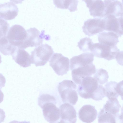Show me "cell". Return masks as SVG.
<instances>
[{
  "instance_id": "6da1fadb",
  "label": "cell",
  "mask_w": 123,
  "mask_h": 123,
  "mask_svg": "<svg viewBox=\"0 0 123 123\" xmlns=\"http://www.w3.org/2000/svg\"><path fill=\"white\" fill-rule=\"evenodd\" d=\"M94 57L92 53L87 52L70 59L72 79L76 84L80 85L83 79L91 76L96 72L95 66L93 63Z\"/></svg>"
},
{
  "instance_id": "7a4b0ae2",
  "label": "cell",
  "mask_w": 123,
  "mask_h": 123,
  "mask_svg": "<svg viewBox=\"0 0 123 123\" xmlns=\"http://www.w3.org/2000/svg\"><path fill=\"white\" fill-rule=\"evenodd\" d=\"M78 94L85 99L92 98L96 101L102 100L105 96L104 87L95 78L91 76L84 78L77 89Z\"/></svg>"
},
{
  "instance_id": "3957f363",
  "label": "cell",
  "mask_w": 123,
  "mask_h": 123,
  "mask_svg": "<svg viewBox=\"0 0 123 123\" xmlns=\"http://www.w3.org/2000/svg\"><path fill=\"white\" fill-rule=\"evenodd\" d=\"M58 90L63 102L75 105L78 96L76 84L71 80H65L60 82Z\"/></svg>"
},
{
  "instance_id": "277c9868",
  "label": "cell",
  "mask_w": 123,
  "mask_h": 123,
  "mask_svg": "<svg viewBox=\"0 0 123 123\" xmlns=\"http://www.w3.org/2000/svg\"><path fill=\"white\" fill-rule=\"evenodd\" d=\"M54 52L51 47L47 44L36 47L31 52L32 63L36 67L45 65L51 57Z\"/></svg>"
},
{
  "instance_id": "5b68a950",
  "label": "cell",
  "mask_w": 123,
  "mask_h": 123,
  "mask_svg": "<svg viewBox=\"0 0 123 123\" xmlns=\"http://www.w3.org/2000/svg\"><path fill=\"white\" fill-rule=\"evenodd\" d=\"M90 51L94 56L108 61L115 59L120 51L117 46H111L99 43H93Z\"/></svg>"
},
{
  "instance_id": "8992f818",
  "label": "cell",
  "mask_w": 123,
  "mask_h": 123,
  "mask_svg": "<svg viewBox=\"0 0 123 123\" xmlns=\"http://www.w3.org/2000/svg\"><path fill=\"white\" fill-rule=\"evenodd\" d=\"M49 62L50 66L59 75L62 76L67 74L69 70V59L61 53H54Z\"/></svg>"
},
{
  "instance_id": "52a82bcc",
  "label": "cell",
  "mask_w": 123,
  "mask_h": 123,
  "mask_svg": "<svg viewBox=\"0 0 123 123\" xmlns=\"http://www.w3.org/2000/svg\"><path fill=\"white\" fill-rule=\"evenodd\" d=\"M27 36L26 30L19 25L12 26L9 30L7 35V38L12 45L19 48Z\"/></svg>"
},
{
  "instance_id": "ba28073f",
  "label": "cell",
  "mask_w": 123,
  "mask_h": 123,
  "mask_svg": "<svg viewBox=\"0 0 123 123\" xmlns=\"http://www.w3.org/2000/svg\"><path fill=\"white\" fill-rule=\"evenodd\" d=\"M104 18L89 19L85 21L82 29L84 33L90 37L103 32L105 30Z\"/></svg>"
},
{
  "instance_id": "9c48e42d",
  "label": "cell",
  "mask_w": 123,
  "mask_h": 123,
  "mask_svg": "<svg viewBox=\"0 0 123 123\" xmlns=\"http://www.w3.org/2000/svg\"><path fill=\"white\" fill-rule=\"evenodd\" d=\"M26 31V37L19 48L24 49L29 47H37L42 44L43 37L45 36L40 33L37 28H31Z\"/></svg>"
},
{
  "instance_id": "30bf717a",
  "label": "cell",
  "mask_w": 123,
  "mask_h": 123,
  "mask_svg": "<svg viewBox=\"0 0 123 123\" xmlns=\"http://www.w3.org/2000/svg\"><path fill=\"white\" fill-rule=\"evenodd\" d=\"M60 123H75L77 121L76 111L74 107L68 103H65L59 107Z\"/></svg>"
},
{
  "instance_id": "8fae6325",
  "label": "cell",
  "mask_w": 123,
  "mask_h": 123,
  "mask_svg": "<svg viewBox=\"0 0 123 123\" xmlns=\"http://www.w3.org/2000/svg\"><path fill=\"white\" fill-rule=\"evenodd\" d=\"M56 104L51 102L44 104L41 108L43 110V115L45 120L49 122L58 121L60 117V111Z\"/></svg>"
},
{
  "instance_id": "7c38bea8",
  "label": "cell",
  "mask_w": 123,
  "mask_h": 123,
  "mask_svg": "<svg viewBox=\"0 0 123 123\" xmlns=\"http://www.w3.org/2000/svg\"><path fill=\"white\" fill-rule=\"evenodd\" d=\"M18 12V7L13 2L0 4V18L6 20L12 19L17 15Z\"/></svg>"
},
{
  "instance_id": "4fadbf2b",
  "label": "cell",
  "mask_w": 123,
  "mask_h": 123,
  "mask_svg": "<svg viewBox=\"0 0 123 123\" xmlns=\"http://www.w3.org/2000/svg\"><path fill=\"white\" fill-rule=\"evenodd\" d=\"M89 8L90 15L96 18L105 17V6L102 0H84Z\"/></svg>"
},
{
  "instance_id": "5bb4252c",
  "label": "cell",
  "mask_w": 123,
  "mask_h": 123,
  "mask_svg": "<svg viewBox=\"0 0 123 123\" xmlns=\"http://www.w3.org/2000/svg\"><path fill=\"white\" fill-rule=\"evenodd\" d=\"M97 115V111L95 106L89 105L83 106L78 113L80 119L86 123L93 122L96 118Z\"/></svg>"
},
{
  "instance_id": "9a60e30c",
  "label": "cell",
  "mask_w": 123,
  "mask_h": 123,
  "mask_svg": "<svg viewBox=\"0 0 123 123\" xmlns=\"http://www.w3.org/2000/svg\"><path fill=\"white\" fill-rule=\"evenodd\" d=\"M11 55L12 59L20 66L26 68L31 66V55L24 49L17 47Z\"/></svg>"
},
{
  "instance_id": "2e32d148",
  "label": "cell",
  "mask_w": 123,
  "mask_h": 123,
  "mask_svg": "<svg viewBox=\"0 0 123 123\" xmlns=\"http://www.w3.org/2000/svg\"><path fill=\"white\" fill-rule=\"evenodd\" d=\"M105 17L108 15H112L117 17L120 16L123 12L122 3L118 0H105Z\"/></svg>"
},
{
  "instance_id": "e0dca14e",
  "label": "cell",
  "mask_w": 123,
  "mask_h": 123,
  "mask_svg": "<svg viewBox=\"0 0 123 123\" xmlns=\"http://www.w3.org/2000/svg\"><path fill=\"white\" fill-rule=\"evenodd\" d=\"M121 114L114 115L105 111L102 108L98 113V123H123Z\"/></svg>"
},
{
  "instance_id": "ac0fdd59",
  "label": "cell",
  "mask_w": 123,
  "mask_h": 123,
  "mask_svg": "<svg viewBox=\"0 0 123 123\" xmlns=\"http://www.w3.org/2000/svg\"><path fill=\"white\" fill-rule=\"evenodd\" d=\"M98 37L99 43L111 46H117L119 42V36L112 31L101 32L99 33Z\"/></svg>"
},
{
  "instance_id": "d6986e66",
  "label": "cell",
  "mask_w": 123,
  "mask_h": 123,
  "mask_svg": "<svg viewBox=\"0 0 123 123\" xmlns=\"http://www.w3.org/2000/svg\"><path fill=\"white\" fill-rule=\"evenodd\" d=\"M104 18L105 21V30L113 32L119 37H121L118 17H116L112 15H108Z\"/></svg>"
},
{
  "instance_id": "ffe728a7",
  "label": "cell",
  "mask_w": 123,
  "mask_h": 123,
  "mask_svg": "<svg viewBox=\"0 0 123 123\" xmlns=\"http://www.w3.org/2000/svg\"><path fill=\"white\" fill-rule=\"evenodd\" d=\"M53 2L57 8L68 9L70 12L77 10V0H54Z\"/></svg>"
},
{
  "instance_id": "44dd1931",
  "label": "cell",
  "mask_w": 123,
  "mask_h": 123,
  "mask_svg": "<svg viewBox=\"0 0 123 123\" xmlns=\"http://www.w3.org/2000/svg\"><path fill=\"white\" fill-rule=\"evenodd\" d=\"M17 47L10 43L7 36L0 37V52L3 55H12Z\"/></svg>"
},
{
  "instance_id": "7402d4cb",
  "label": "cell",
  "mask_w": 123,
  "mask_h": 123,
  "mask_svg": "<svg viewBox=\"0 0 123 123\" xmlns=\"http://www.w3.org/2000/svg\"><path fill=\"white\" fill-rule=\"evenodd\" d=\"M121 106L117 98L109 99L103 108L105 111L114 115L118 113Z\"/></svg>"
},
{
  "instance_id": "603a6c76",
  "label": "cell",
  "mask_w": 123,
  "mask_h": 123,
  "mask_svg": "<svg viewBox=\"0 0 123 123\" xmlns=\"http://www.w3.org/2000/svg\"><path fill=\"white\" fill-rule=\"evenodd\" d=\"M117 83L115 81H111L107 82L105 86V96L108 99L117 98L119 95L116 90Z\"/></svg>"
},
{
  "instance_id": "cb8c5ba5",
  "label": "cell",
  "mask_w": 123,
  "mask_h": 123,
  "mask_svg": "<svg viewBox=\"0 0 123 123\" xmlns=\"http://www.w3.org/2000/svg\"><path fill=\"white\" fill-rule=\"evenodd\" d=\"M94 78L100 85L103 84L108 81L109 76L106 70L101 68L98 69L94 75Z\"/></svg>"
},
{
  "instance_id": "d4e9b609",
  "label": "cell",
  "mask_w": 123,
  "mask_h": 123,
  "mask_svg": "<svg viewBox=\"0 0 123 123\" xmlns=\"http://www.w3.org/2000/svg\"><path fill=\"white\" fill-rule=\"evenodd\" d=\"M93 44L92 40L89 37H85L81 39L78 43V46L83 52L90 51Z\"/></svg>"
},
{
  "instance_id": "484cf974",
  "label": "cell",
  "mask_w": 123,
  "mask_h": 123,
  "mask_svg": "<svg viewBox=\"0 0 123 123\" xmlns=\"http://www.w3.org/2000/svg\"><path fill=\"white\" fill-rule=\"evenodd\" d=\"M56 104V99L53 96L49 94H42L39 95L38 99V104L41 107L44 104L47 102Z\"/></svg>"
},
{
  "instance_id": "4316f807",
  "label": "cell",
  "mask_w": 123,
  "mask_h": 123,
  "mask_svg": "<svg viewBox=\"0 0 123 123\" xmlns=\"http://www.w3.org/2000/svg\"><path fill=\"white\" fill-rule=\"evenodd\" d=\"M9 27V25L6 21L0 18V37L7 36Z\"/></svg>"
},
{
  "instance_id": "83f0119b",
  "label": "cell",
  "mask_w": 123,
  "mask_h": 123,
  "mask_svg": "<svg viewBox=\"0 0 123 123\" xmlns=\"http://www.w3.org/2000/svg\"><path fill=\"white\" fill-rule=\"evenodd\" d=\"M116 90L119 95L123 100V80L117 83L116 87Z\"/></svg>"
},
{
  "instance_id": "f1b7e54d",
  "label": "cell",
  "mask_w": 123,
  "mask_h": 123,
  "mask_svg": "<svg viewBox=\"0 0 123 123\" xmlns=\"http://www.w3.org/2000/svg\"><path fill=\"white\" fill-rule=\"evenodd\" d=\"M115 58L119 64L123 66V51H119L116 55Z\"/></svg>"
},
{
  "instance_id": "f546056e",
  "label": "cell",
  "mask_w": 123,
  "mask_h": 123,
  "mask_svg": "<svg viewBox=\"0 0 123 123\" xmlns=\"http://www.w3.org/2000/svg\"><path fill=\"white\" fill-rule=\"evenodd\" d=\"M118 18L120 26L121 34L122 36L123 35V12Z\"/></svg>"
},
{
  "instance_id": "4dcf8cb0",
  "label": "cell",
  "mask_w": 123,
  "mask_h": 123,
  "mask_svg": "<svg viewBox=\"0 0 123 123\" xmlns=\"http://www.w3.org/2000/svg\"><path fill=\"white\" fill-rule=\"evenodd\" d=\"M19 122L18 121L14 120L10 122L9 123H19Z\"/></svg>"
},
{
  "instance_id": "1f68e13d",
  "label": "cell",
  "mask_w": 123,
  "mask_h": 123,
  "mask_svg": "<svg viewBox=\"0 0 123 123\" xmlns=\"http://www.w3.org/2000/svg\"><path fill=\"white\" fill-rule=\"evenodd\" d=\"M121 114L123 118V106L122 108H121Z\"/></svg>"
},
{
  "instance_id": "d6a6232c",
  "label": "cell",
  "mask_w": 123,
  "mask_h": 123,
  "mask_svg": "<svg viewBox=\"0 0 123 123\" xmlns=\"http://www.w3.org/2000/svg\"><path fill=\"white\" fill-rule=\"evenodd\" d=\"M19 123H31L29 121H24L22 122H19Z\"/></svg>"
},
{
  "instance_id": "836d02e7",
  "label": "cell",
  "mask_w": 123,
  "mask_h": 123,
  "mask_svg": "<svg viewBox=\"0 0 123 123\" xmlns=\"http://www.w3.org/2000/svg\"><path fill=\"white\" fill-rule=\"evenodd\" d=\"M49 123H60V121H57L54 122H50Z\"/></svg>"
},
{
  "instance_id": "e575fe53",
  "label": "cell",
  "mask_w": 123,
  "mask_h": 123,
  "mask_svg": "<svg viewBox=\"0 0 123 123\" xmlns=\"http://www.w3.org/2000/svg\"><path fill=\"white\" fill-rule=\"evenodd\" d=\"M122 4L123 6V0H122Z\"/></svg>"
}]
</instances>
